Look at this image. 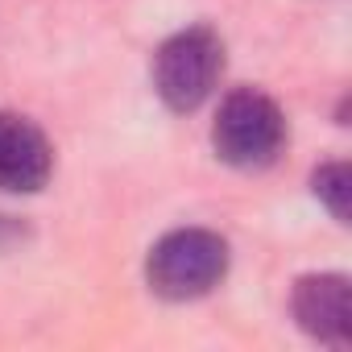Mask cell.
<instances>
[{"label":"cell","mask_w":352,"mask_h":352,"mask_svg":"<svg viewBox=\"0 0 352 352\" xmlns=\"http://www.w3.org/2000/svg\"><path fill=\"white\" fill-rule=\"evenodd\" d=\"M311 191L331 212L336 224H348V199H352V170H348V162H323V166H315Z\"/></svg>","instance_id":"8992f818"},{"label":"cell","mask_w":352,"mask_h":352,"mask_svg":"<svg viewBox=\"0 0 352 352\" xmlns=\"http://www.w3.org/2000/svg\"><path fill=\"white\" fill-rule=\"evenodd\" d=\"M228 241L212 228H174L145 257V282L166 302H195L228 274Z\"/></svg>","instance_id":"6da1fadb"},{"label":"cell","mask_w":352,"mask_h":352,"mask_svg":"<svg viewBox=\"0 0 352 352\" xmlns=\"http://www.w3.org/2000/svg\"><path fill=\"white\" fill-rule=\"evenodd\" d=\"M25 236V224H17L13 216H0V249H9Z\"/></svg>","instance_id":"52a82bcc"},{"label":"cell","mask_w":352,"mask_h":352,"mask_svg":"<svg viewBox=\"0 0 352 352\" xmlns=\"http://www.w3.org/2000/svg\"><path fill=\"white\" fill-rule=\"evenodd\" d=\"M224 75V38L212 25H191L166 38L153 54V91L170 112H195Z\"/></svg>","instance_id":"3957f363"},{"label":"cell","mask_w":352,"mask_h":352,"mask_svg":"<svg viewBox=\"0 0 352 352\" xmlns=\"http://www.w3.org/2000/svg\"><path fill=\"white\" fill-rule=\"evenodd\" d=\"M212 145H216V157L236 170L274 166L286 145V116L278 100H270L257 87L228 91L212 124Z\"/></svg>","instance_id":"7a4b0ae2"},{"label":"cell","mask_w":352,"mask_h":352,"mask_svg":"<svg viewBox=\"0 0 352 352\" xmlns=\"http://www.w3.org/2000/svg\"><path fill=\"white\" fill-rule=\"evenodd\" d=\"M54 174V145L46 133L17 112H0V191L38 195Z\"/></svg>","instance_id":"5b68a950"},{"label":"cell","mask_w":352,"mask_h":352,"mask_svg":"<svg viewBox=\"0 0 352 352\" xmlns=\"http://www.w3.org/2000/svg\"><path fill=\"white\" fill-rule=\"evenodd\" d=\"M290 315L294 323L327 344L348 348L352 344V290L344 274H302L290 290Z\"/></svg>","instance_id":"277c9868"}]
</instances>
